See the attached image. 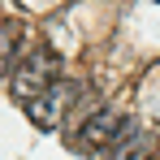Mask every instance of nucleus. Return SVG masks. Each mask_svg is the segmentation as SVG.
<instances>
[{
	"label": "nucleus",
	"mask_w": 160,
	"mask_h": 160,
	"mask_svg": "<svg viewBox=\"0 0 160 160\" xmlns=\"http://www.w3.org/2000/svg\"><path fill=\"white\" fill-rule=\"evenodd\" d=\"M134 134H138V126H134L130 117H117V112H91L78 130H74L69 143H74L78 152H130Z\"/></svg>",
	"instance_id": "obj_1"
},
{
	"label": "nucleus",
	"mask_w": 160,
	"mask_h": 160,
	"mask_svg": "<svg viewBox=\"0 0 160 160\" xmlns=\"http://www.w3.org/2000/svg\"><path fill=\"white\" fill-rule=\"evenodd\" d=\"M74 95H78V87H74V82H61V78H56L48 91H39L35 100H26L30 121H35L39 130H56V126L65 121V108L74 104Z\"/></svg>",
	"instance_id": "obj_3"
},
{
	"label": "nucleus",
	"mask_w": 160,
	"mask_h": 160,
	"mask_svg": "<svg viewBox=\"0 0 160 160\" xmlns=\"http://www.w3.org/2000/svg\"><path fill=\"white\" fill-rule=\"evenodd\" d=\"M56 78H61V56H56L48 43H39V48H30V52L18 61V69H13V95L26 104L39 91H48Z\"/></svg>",
	"instance_id": "obj_2"
}]
</instances>
